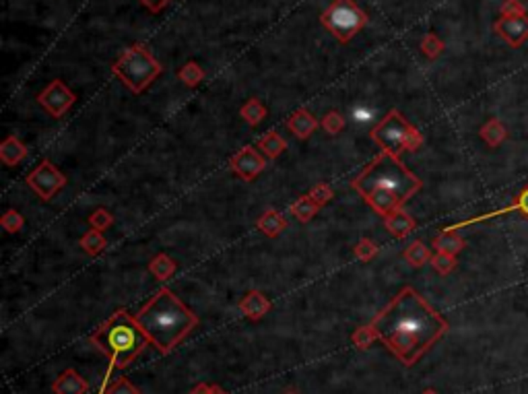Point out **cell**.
Returning a JSON list of instances; mask_svg holds the SVG:
<instances>
[{
    "label": "cell",
    "instance_id": "1",
    "mask_svg": "<svg viewBox=\"0 0 528 394\" xmlns=\"http://www.w3.org/2000/svg\"><path fill=\"white\" fill-rule=\"evenodd\" d=\"M378 341L411 368L448 333V320L438 314L413 287H404L370 322Z\"/></svg>",
    "mask_w": 528,
    "mask_h": 394
},
{
    "label": "cell",
    "instance_id": "2",
    "mask_svg": "<svg viewBox=\"0 0 528 394\" xmlns=\"http://www.w3.org/2000/svg\"><path fill=\"white\" fill-rule=\"evenodd\" d=\"M421 180L404 167L400 159L382 151L370 165L353 180V188L380 215H388L421 190Z\"/></svg>",
    "mask_w": 528,
    "mask_h": 394
},
{
    "label": "cell",
    "instance_id": "3",
    "mask_svg": "<svg viewBox=\"0 0 528 394\" xmlns=\"http://www.w3.org/2000/svg\"><path fill=\"white\" fill-rule=\"evenodd\" d=\"M136 322L143 333L159 349V353H172L198 324L196 314H192L184 304L169 289H159L149 304L136 314Z\"/></svg>",
    "mask_w": 528,
    "mask_h": 394
},
{
    "label": "cell",
    "instance_id": "4",
    "mask_svg": "<svg viewBox=\"0 0 528 394\" xmlns=\"http://www.w3.org/2000/svg\"><path fill=\"white\" fill-rule=\"evenodd\" d=\"M93 342L100 345L109 355V369H107L106 382H104V386H106L114 369H122L132 364V359H136L138 353L147 347V342L151 341L143 333V328L138 326L136 318L126 314L124 310H118L93 335Z\"/></svg>",
    "mask_w": 528,
    "mask_h": 394
},
{
    "label": "cell",
    "instance_id": "5",
    "mask_svg": "<svg viewBox=\"0 0 528 394\" xmlns=\"http://www.w3.org/2000/svg\"><path fill=\"white\" fill-rule=\"evenodd\" d=\"M159 73H161L159 62L143 46H132L128 50H124L114 64V75L120 77L122 83L134 93L145 91L157 79Z\"/></svg>",
    "mask_w": 528,
    "mask_h": 394
},
{
    "label": "cell",
    "instance_id": "6",
    "mask_svg": "<svg viewBox=\"0 0 528 394\" xmlns=\"http://www.w3.org/2000/svg\"><path fill=\"white\" fill-rule=\"evenodd\" d=\"M371 138L382 147V151L400 155L402 151H417L423 145L421 132L404 120L400 112L392 109L371 132Z\"/></svg>",
    "mask_w": 528,
    "mask_h": 394
},
{
    "label": "cell",
    "instance_id": "7",
    "mask_svg": "<svg viewBox=\"0 0 528 394\" xmlns=\"http://www.w3.org/2000/svg\"><path fill=\"white\" fill-rule=\"evenodd\" d=\"M368 23V15L355 4V0H335L322 13V25L339 42H349Z\"/></svg>",
    "mask_w": 528,
    "mask_h": 394
},
{
    "label": "cell",
    "instance_id": "8",
    "mask_svg": "<svg viewBox=\"0 0 528 394\" xmlns=\"http://www.w3.org/2000/svg\"><path fill=\"white\" fill-rule=\"evenodd\" d=\"M27 184L29 188L44 201H50L54 194L64 188L66 178L56 169L52 161H42L29 176H27Z\"/></svg>",
    "mask_w": 528,
    "mask_h": 394
},
{
    "label": "cell",
    "instance_id": "9",
    "mask_svg": "<svg viewBox=\"0 0 528 394\" xmlns=\"http://www.w3.org/2000/svg\"><path fill=\"white\" fill-rule=\"evenodd\" d=\"M37 102L40 105L50 112L54 118H62L73 105L77 102L75 93L62 83V80H52L40 95H37Z\"/></svg>",
    "mask_w": 528,
    "mask_h": 394
},
{
    "label": "cell",
    "instance_id": "10",
    "mask_svg": "<svg viewBox=\"0 0 528 394\" xmlns=\"http://www.w3.org/2000/svg\"><path fill=\"white\" fill-rule=\"evenodd\" d=\"M493 31L512 48H520L528 42V15L500 17L493 23Z\"/></svg>",
    "mask_w": 528,
    "mask_h": 394
},
{
    "label": "cell",
    "instance_id": "11",
    "mask_svg": "<svg viewBox=\"0 0 528 394\" xmlns=\"http://www.w3.org/2000/svg\"><path fill=\"white\" fill-rule=\"evenodd\" d=\"M229 165H232V169L238 174L241 180L252 182V180L263 172L264 167H266V161H264L263 155L258 153V149H254V147H244V149H239L238 153L232 157Z\"/></svg>",
    "mask_w": 528,
    "mask_h": 394
},
{
    "label": "cell",
    "instance_id": "12",
    "mask_svg": "<svg viewBox=\"0 0 528 394\" xmlns=\"http://www.w3.org/2000/svg\"><path fill=\"white\" fill-rule=\"evenodd\" d=\"M508 213H522L524 217H528V186L520 192V196H516V201L508 207L498 210H491V213H485V215H479V217H471L467 221H460L456 225H450L446 229L450 232H456L460 227H469V225H475V223H481V221H489V219H496V217H502V215H508Z\"/></svg>",
    "mask_w": 528,
    "mask_h": 394
},
{
    "label": "cell",
    "instance_id": "13",
    "mask_svg": "<svg viewBox=\"0 0 528 394\" xmlns=\"http://www.w3.org/2000/svg\"><path fill=\"white\" fill-rule=\"evenodd\" d=\"M268 310H270V302L260 291H250L239 302V312L250 320H260L268 314Z\"/></svg>",
    "mask_w": 528,
    "mask_h": 394
},
{
    "label": "cell",
    "instance_id": "14",
    "mask_svg": "<svg viewBox=\"0 0 528 394\" xmlns=\"http://www.w3.org/2000/svg\"><path fill=\"white\" fill-rule=\"evenodd\" d=\"M52 390L56 394H87L89 390V382L79 376L75 369H66V371H62L58 378H56V382L52 384Z\"/></svg>",
    "mask_w": 528,
    "mask_h": 394
},
{
    "label": "cell",
    "instance_id": "15",
    "mask_svg": "<svg viewBox=\"0 0 528 394\" xmlns=\"http://www.w3.org/2000/svg\"><path fill=\"white\" fill-rule=\"evenodd\" d=\"M384 225H386V229H388L395 237H398V239L407 237L413 229H415L413 217H409L402 209H396L392 210V213H388V215H384Z\"/></svg>",
    "mask_w": 528,
    "mask_h": 394
},
{
    "label": "cell",
    "instance_id": "16",
    "mask_svg": "<svg viewBox=\"0 0 528 394\" xmlns=\"http://www.w3.org/2000/svg\"><path fill=\"white\" fill-rule=\"evenodd\" d=\"M287 129H289L297 138H308L312 132L318 129V120L308 112V109H297V112H293V116H291L289 120H287Z\"/></svg>",
    "mask_w": 528,
    "mask_h": 394
},
{
    "label": "cell",
    "instance_id": "17",
    "mask_svg": "<svg viewBox=\"0 0 528 394\" xmlns=\"http://www.w3.org/2000/svg\"><path fill=\"white\" fill-rule=\"evenodd\" d=\"M27 157V149L25 145L17 138V136H6L2 147H0V159L4 165H17L21 163L23 159Z\"/></svg>",
    "mask_w": 528,
    "mask_h": 394
},
{
    "label": "cell",
    "instance_id": "18",
    "mask_svg": "<svg viewBox=\"0 0 528 394\" xmlns=\"http://www.w3.org/2000/svg\"><path fill=\"white\" fill-rule=\"evenodd\" d=\"M431 246L436 248V252H444V254H452V256H456L458 252H462V250H464L467 241L458 236L456 232L444 229L440 236L433 239V244H431Z\"/></svg>",
    "mask_w": 528,
    "mask_h": 394
},
{
    "label": "cell",
    "instance_id": "19",
    "mask_svg": "<svg viewBox=\"0 0 528 394\" xmlns=\"http://www.w3.org/2000/svg\"><path fill=\"white\" fill-rule=\"evenodd\" d=\"M258 229L263 232L264 236L268 237H277L283 229H285V225H287V221H285V217L281 215V213H277L275 209H268L264 210L263 217L258 219Z\"/></svg>",
    "mask_w": 528,
    "mask_h": 394
},
{
    "label": "cell",
    "instance_id": "20",
    "mask_svg": "<svg viewBox=\"0 0 528 394\" xmlns=\"http://www.w3.org/2000/svg\"><path fill=\"white\" fill-rule=\"evenodd\" d=\"M318 210H320V205L314 203V198H312L310 194H308V196L297 198V203H293V205H291V215H293L299 223H308V221H312Z\"/></svg>",
    "mask_w": 528,
    "mask_h": 394
},
{
    "label": "cell",
    "instance_id": "21",
    "mask_svg": "<svg viewBox=\"0 0 528 394\" xmlns=\"http://www.w3.org/2000/svg\"><path fill=\"white\" fill-rule=\"evenodd\" d=\"M505 136H508L505 126H503L498 118H491L487 124L481 126V138H483L489 147H498L500 143L505 141Z\"/></svg>",
    "mask_w": 528,
    "mask_h": 394
},
{
    "label": "cell",
    "instance_id": "22",
    "mask_svg": "<svg viewBox=\"0 0 528 394\" xmlns=\"http://www.w3.org/2000/svg\"><path fill=\"white\" fill-rule=\"evenodd\" d=\"M149 268H151V273L157 277V281H167V279H172V277L176 275L178 264L174 263L167 254H157V256L151 261Z\"/></svg>",
    "mask_w": 528,
    "mask_h": 394
},
{
    "label": "cell",
    "instance_id": "23",
    "mask_svg": "<svg viewBox=\"0 0 528 394\" xmlns=\"http://www.w3.org/2000/svg\"><path fill=\"white\" fill-rule=\"evenodd\" d=\"M258 147H260V151H263L266 157L275 159L279 157V155L287 149V143H285V138H281V134L268 132L266 136H263V138L258 141Z\"/></svg>",
    "mask_w": 528,
    "mask_h": 394
},
{
    "label": "cell",
    "instance_id": "24",
    "mask_svg": "<svg viewBox=\"0 0 528 394\" xmlns=\"http://www.w3.org/2000/svg\"><path fill=\"white\" fill-rule=\"evenodd\" d=\"M239 114H241V118L250 124V126H258L260 122H263L264 118H266V107L260 104V100H256V97H252L250 102L246 105H241V109H239Z\"/></svg>",
    "mask_w": 528,
    "mask_h": 394
},
{
    "label": "cell",
    "instance_id": "25",
    "mask_svg": "<svg viewBox=\"0 0 528 394\" xmlns=\"http://www.w3.org/2000/svg\"><path fill=\"white\" fill-rule=\"evenodd\" d=\"M404 261L411 264V266L419 268V266H423V264L431 261V252H429V248H427L423 241H413V244L404 250Z\"/></svg>",
    "mask_w": 528,
    "mask_h": 394
},
{
    "label": "cell",
    "instance_id": "26",
    "mask_svg": "<svg viewBox=\"0 0 528 394\" xmlns=\"http://www.w3.org/2000/svg\"><path fill=\"white\" fill-rule=\"evenodd\" d=\"M106 246V237H104L102 232H97V229H91V232H87L85 236L80 237V248H83L89 256H97L100 252H104Z\"/></svg>",
    "mask_w": 528,
    "mask_h": 394
},
{
    "label": "cell",
    "instance_id": "27",
    "mask_svg": "<svg viewBox=\"0 0 528 394\" xmlns=\"http://www.w3.org/2000/svg\"><path fill=\"white\" fill-rule=\"evenodd\" d=\"M178 79L182 80L188 87H196L200 80L205 79V71L196 64V62H186L182 71L178 73Z\"/></svg>",
    "mask_w": 528,
    "mask_h": 394
},
{
    "label": "cell",
    "instance_id": "28",
    "mask_svg": "<svg viewBox=\"0 0 528 394\" xmlns=\"http://www.w3.org/2000/svg\"><path fill=\"white\" fill-rule=\"evenodd\" d=\"M351 341H353V345H355L357 349H370L371 342L378 341V335H376L373 326H371V324H368V326H361V328H357V330L353 333Z\"/></svg>",
    "mask_w": 528,
    "mask_h": 394
},
{
    "label": "cell",
    "instance_id": "29",
    "mask_svg": "<svg viewBox=\"0 0 528 394\" xmlns=\"http://www.w3.org/2000/svg\"><path fill=\"white\" fill-rule=\"evenodd\" d=\"M0 223H2V229H4V232H8V234H17V232L23 227L25 219H23V215H21L19 210L11 209L2 215Z\"/></svg>",
    "mask_w": 528,
    "mask_h": 394
},
{
    "label": "cell",
    "instance_id": "30",
    "mask_svg": "<svg viewBox=\"0 0 528 394\" xmlns=\"http://www.w3.org/2000/svg\"><path fill=\"white\" fill-rule=\"evenodd\" d=\"M421 50L427 58H438L442 50H444V42L436 35V33H427L421 40Z\"/></svg>",
    "mask_w": 528,
    "mask_h": 394
},
{
    "label": "cell",
    "instance_id": "31",
    "mask_svg": "<svg viewBox=\"0 0 528 394\" xmlns=\"http://www.w3.org/2000/svg\"><path fill=\"white\" fill-rule=\"evenodd\" d=\"M431 266H433L440 275H448V273L454 270V266H456V256L444 254V252H438L436 256H431Z\"/></svg>",
    "mask_w": 528,
    "mask_h": 394
},
{
    "label": "cell",
    "instance_id": "32",
    "mask_svg": "<svg viewBox=\"0 0 528 394\" xmlns=\"http://www.w3.org/2000/svg\"><path fill=\"white\" fill-rule=\"evenodd\" d=\"M320 126L324 129V131L328 132V134H337V132L343 131L344 126V118L339 114V112H328L324 118H322V122H320Z\"/></svg>",
    "mask_w": 528,
    "mask_h": 394
},
{
    "label": "cell",
    "instance_id": "33",
    "mask_svg": "<svg viewBox=\"0 0 528 394\" xmlns=\"http://www.w3.org/2000/svg\"><path fill=\"white\" fill-rule=\"evenodd\" d=\"M114 223V215H109L106 209H97L93 215H89V225L97 232H106Z\"/></svg>",
    "mask_w": 528,
    "mask_h": 394
},
{
    "label": "cell",
    "instance_id": "34",
    "mask_svg": "<svg viewBox=\"0 0 528 394\" xmlns=\"http://www.w3.org/2000/svg\"><path fill=\"white\" fill-rule=\"evenodd\" d=\"M378 254V246L368 239V237H364L357 246H355V256L359 258V261H364V263H370L371 258Z\"/></svg>",
    "mask_w": 528,
    "mask_h": 394
},
{
    "label": "cell",
    "instance_id": "35",
    "mask_svg": "<svg viewBox=\"0 0 528 394\" xmlns=\"http://www.w3.org/2000/svg\"><path fill=\"white\" fill-rule=\"evenodd\" d=\"M310 196L314 198V203L316 205H326L330 198H332V188L328 184H318L316 188H312V192H310Z\"/></svg>",
    "mask_w": 528,
    "mask_h": 394
},
{
    "label": "cell",
    "instance_id": "36",
    "mask_svg": "<svg viewBox=\"0 0 528 394\" xmlns=\"http://www.w3.org/2000/svg\"><path fill=\"white\" fill-rule=\"evenodd\" d=\"M107 394H140V390L132 384L128 378H118V382L107 390Z\"/></svg>",
    "mask_w": 528,
    "mask_h": 394
},
{
    "label": "cell",
    "instance_id": "37",
    "mask_svg": "<svg viewBox=\"0 0 528 394\" xmlns=\"http://www.w3.org/2000/svg\"><path fill=\"white\" fill-rule=\"evenodd\" d=\"M516 15H527V8L520 0H505L502 4V17H516Z\"/></svg>",
    "mask_w": 528,
    "mask_h": 394
},
{
    "label": "cell",
    "instance_id": "38",
    "mask_svg": "<svg viewBox=\"0 0 528 394\" xmlns=\"http://www.w3.org/2000/svg\"><path fill=\"white\" fill-rule=\"evenodd\" d=\"M140 2H143V4H145V6H147L149 11H153V13H159V11H161V8H163V6H165V4H167L169 0H140Z\"/></svg>",
    "mask_w": 528,
    "mask_h": 394
},
{
    "label": "cell",
    "instance_id": "39",
    "mask_svg": "<svg viewBox=\"0 0 528 394\" xmlns=\"http://www.w3.org/2000/svg\"><path fill=\"white\" fill-rule=\"evenodd\" d=\"M190 394H211V384L200 382L198 386H194V388H192V393Z\"/></svg>",
    "mask_w": 528,
    "mask_h": 394
},
{
    "label": "cell",
    "instance_id": "40",
    "mask_svg": "<svg viewBox=\"0 0 528 394\" xmlns=\"http://www.w3.org/2000/svg\"><path fill=\"white\" fill-rule=\"evenodd\" d=\"M211 394H227L219 384H211Z\"/></svg>",
    "mask_w": 528,
    "mask_h": 394
},
{
    "label": "cell",
    "instance_id": "41",
    "mask_svg": "<svg viewBox=\"0 0 528 394\" xmlns=\"http://www.w3.org/2000/svg\"><path fill=\"white\" fill-rule=\"evenodd\" d=\"M421 394H438V393H436V390H433V388H427V390H423Z\"/></svg>",
    "mask_w": 528,
    "mask_h": 394
},
{
    "label": "cell",
    "instance_id": "42",
    "mask_svg": "<svg viewBox=\"0 0 528 394\" xmlns=\"http://www.w3.org/2000/svg\"><path fill=\"white\" fill-rule=\"evenodd\" d=\"M283 394H299V393H295V390H287V393H283Z\"/></svg>",
    "mask_w": 528,
    "mask_h": 394
}]
</instances>
